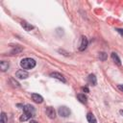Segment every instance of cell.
Returning <instances> with one entry per match:
<instances>
[{
  "label": "cell",
  "mask_w": 123,
  "mask_h": 123,
  "mask_svg": "<svg viewBox=\"0 0 123 123\" xmlns=\"http://www.w3.org/2000/svg\"><path fill=\"white\" fill-rule=\"evenodd\" d=\"M119 112H120V114H121V115H123V110H120V111H119Z\"/></svg>",
  "instance_id": "cell-22"
},
{
  "label": "cell",
  "mask_w": 123,
  "mask_h": 123,
  "mask_svg": "<svg viewBox=\"0 0 123 123\" xmlns=\"http://www.w3.org/2000/svg\"><path fill=\"white\" fill-rule=\"evenodd\" d=\"M10 82H11V83L12 84V86H15V87H19V86H20V85H19L16 81H14L13 79H11V80H10Z\"/></svg>",
  "instance_id": "cell-18"
},
{
  "label": "cell",
  "mask_w": 123,
  "mask_h": 123,
  "mask_svg": "<svg viewBox=\"0 0 123 123\" xmlns=\"http://www.w3.org/2000/svg\"><path fill=\"white\" fill-rule=\"evenodd\" d=\"M36 64H37L36 61L31 58H24L20 62V65L23 69H32L36 66Z\"/></svg>",
  "instance_id": "cell-1"
},
{
  "label": "cell",
  "mask_w": 123,
  "mask_h": 123,
  "mask_svg": "<svg viewBox=\"0 0 123 123\" xmlns=\"http://www.w3.org/2000/svg\"><path fill=\"white\" fill-rule=\"evenodd\" d=\"M9 66H10V63H9L8 62L2 61V62H0V68H1V70H2L3 72L7 71V70H8V68H9Z\"/></svg>",
  "instance_id": "cell-15"
},
{
  "label": "cell",
  "mask_w": 123,
  "mask_h": 123,
  "mask_svg": "<svg viewBox=\"0 0 123 123\" xmlns=\"http://www.w3.org/2000/svg\"><path fill=\"white\" fill-rule=\"evenodd\" d=\"M31 123H37V121H35V120H31Z\"/></svg>",
  "instance_id": "cell-23"
},
{
  "label": "cell",
  "mask_w": 123,
  "mask_h": 123,
  "mask_svg": "<svg viewBox=\"0 0 123 123\" xmlns=\"http://www.w3.org/2000/svg\"><path fill=\"white\" fill-rule=\"evenodd\" d=\"M117 88H118L119 90L123 91V85H118V86H117Z\"/></svg>",
  "instance_id": "cell-19"
},
{
  "label": "cell",
  "mask_w": 123,
  "mask_h": 123,
  "mask_svg": "<svg viewBox=\"0 0 123 123\" xmlns=\"http://www.w3.org/2000/svg\"><path fill=\"white\" fill-rule=\"evenodd\" d=\"M23 113H26L30 116H34L35 115V108L32 105L23 106Z\"/></svg>",
  "instance_id": "cell-3"
},
{
  "label": "cell",
  "mask_w": 123,
  "mask_h": 123,
  "mask_svg": "<svg viewBox=\"0 0 123 123\" xmlns=\"http://www.w3.org/2000/svg\"><path fill=\"white\" fill-rule=\"evenodd\" d=\"M20 25H21V27H22L25 31H27V32H29V31H31V30H33V29H34V26H33L32 24L28 23V22H27V21H25V20L21 21V22H20Z\"/></svg>",
  "instance_id": "cell-8"
},
{
  "label": "cell",
  "mask_w": 123,
  "mask_h": 123,
  "mask_svg": "<svg viewBox=\"0 0 123 123\" xmlns=\"http://www.w3.org/2000/svg\"><path fill=\"white\" fill-rule=\"evenodd\" d=\"M8 122V117L4 111L1 112V118H0V123H7Z\"/></svg>",
  "instance_id": "cell-16"
},
{
  "label": "cell",
  "mask_w": 123,
  "mask_h": 123,
  "mask_svg": "<svg viewBox=\"0 0 123 123\" xmlns=\"http://www.w3.org/2000/svg\"><path fill=\"white\" fill-rule=\"evenodd\" d=\"M86 120L89 123H96L97 122V120H96V118H95V116L92 112H87L86 113Z\"/></svg>",
  "instance_id": "cell-11"
},
{
  "label": "cell",
  "mask_w": 123,
  "mask_h": 123,
  "mask_svg": "<svg viewBox=\"0 0 123 123\" xmlns=\"http://www.w3.org/2000/svg\"><path fill=\"white\" fill-rule=\"evenodd\" d=\"M22 50H23V48H22L21 46H19V45H15V46L12 49V51H11V55H16V54H19Z\"/></svg>",
  "instance_id": "cell-13"
},
{
  "label": "cell",
  "mask_w": 123,
  "mask_h": 123,
  "mask_svg": "<svg viewBox=\"0 0 123 123\" xmlns=\"http://www.w3.org/2000/svg\"><path fill=\"white\" fill-rule=\"evenodd\" d=\"M87 82L89 85L91 86H96L97 84V79H96V76L94 74H89L88 77H87Z\"/></svg>",
  "instance_id": "cell-10"
},
{
  "label": "cell",
  "mask_w": 123,
  "mask_h": 123,
  "mask_svg": "<svg viewBox=\"0 0 123 123\" xmlns=\"http://www.w3.org/2000/svg\"><path fill=\"white\" fill-rule=\"evenodd\" d=\"M111 56V59H112V61L114 62V63H116L117 65H121V61H120V59H119V57H118V55H117L116 53L112 52Z\"/></svg>",
  "instance_id": "cell-12"
},
{
  "label": "cell",
  "mask_w": 123,
  "mask_h": 123,
  "mask_svg": "<svg viewBox=\"0 0 123 123\" xmlns=\"http://www.w3.org/2000/svg\"><path fill=\"white\" fill-rule=\"evenodd\" d=\"M77 98H78V100H79L81 103H83V104H86V102H87V98H86V96L84 93H79V94H77Z\"/></svg>",
  "instance_id": "cell-14"
},
{
  "label": "cell",
  "mask_w": 123,
  "mask_h": 123,
  "mask_svg": "<svg viewBox=\"0 0 123 123\" xmlns=\"http://www.w3.org/2000/svg\"><path fill=\"white\" fill-rule=\"evenodd\" d=\"M98 57H99L100 61L104 62V61H106V60H107V58H108V55H107L105 52H100V53H99V55H98Z\"/></svg>",
  "instance_id": "cell-17"
},
{
  "label": "cell",
  "mask_w": 123,
  "mask_h": 123,
  "mask_svg": "<svg viewBox=\"0 0 123 123\" xmlns=\"http://www.w3.org/2000/svg\"><path fill=\"white\" fill-rule=\"evenodd\" d=\"M15 77L17 79H27L29 77V73L24 69H19L15 72Z\"/></svg>",
  "instance_id": "cell-4"
},
{
  "label": "cell",
  "mask_w": 123,
  "mask_h": 123,
  "mask_svg": "<svg viewBox=\"0 0 123 123\" xmlns=\"http://www.w3.org/2000/svg\"><path fill=\"white\" fill-rule=\"evenodd\" d=\"M116 31H117L118 33H120L121 35H123V30H121V29H116Z\"/></svg>",
  "instance_id": "cell-21"
},
{
  "label": "cell",
  "mask_w": 123,
  "mask_h": 123,
  "mask_svg": "<svg viewBox=\"0 0 123 123\" xmlns=\"http://www.w3.org/2000/svg\"><path fill=\"white\" fill-rule=\"evenodd\" d=\"M82 89L84 90V91H86V92H88L89 90H88V88L86 87V86H84V87H82Z\"/></svg>",
  "instance_id": "cell-20"
},
{
  "label": "cell",
  "mask_w": 123,
  "mask_h": 123,
  "mask_svg": "<svg viewBox=\"0 0 123 123\" xmlns=\"http://www.w3.org/2000/svg\"><path fill=\"white\" fill-rule=\"evenodd\" d=\"M32 99H33L34 102H36L37 104H41L43 102V97L41 95L37 94V93H33L32 94Z\"/></svg>",
  "instance_id": "cell-9"
},
{
  "label": "cell",
  "mask_w": 123,
  "mask_h": 123,
  "mask_svg": "<svg viewBox=\"0 0 123 123\" xmlns=\"http://www.w3.org/2000/svg\"><path fill=\"white\" fill-rule=\"evenodd\" d=\"M46 114L50 119H54L56 117V111L53 107H47L46 108Z\"/></svg>",
  "instance_id": "cell-6"
},
{
  "label": "cell",
  "mask_w": 123,
  "mask_h": 123,
  "mask_svg": "<svg viewBox=\"0 0 123 123\" xmlns=\"http://www.w3.org/2000/svg\"><path fill=\"white\" fill-rule=\"evenodd\" d=\"M50 77H52V78H54V79H57V80L62 82V83H66L65 78H64L61 73H59V72H51V73H50Z\"/></svg>",
  "instance_id": "cell-5"
},
{
  "label": "cell",
  "mask_w": 123,
  "mask_h": 123,
  "mask_svg": "<svg viewBox=\"0 0 123 123\" xmlns=\"http://www.w3.org/2000/svg\"><path fill=\"white\" fill-rule=\"evenodd\" d=\"M58 113H59V115L62 116V117H67V116L70 115L71 111H70V110H69L67 107H65V106H62V107L59 108V110H58Z\"/></svg>",
  "instance_id": "cell-2"
},
{
  "label": "cell",
  "mask_w": 123,
  "mask_h": 123,
  "mask_svg": "<svg viewBox=\"0 0 123 123\" xmlns=\"http://www.w3.org/2000/svg\"><path fill=\"white\" fill-rule=\"evenodd\" d=\"M87 44H88V40L86 37H82V39H81V43H80V46H79V50L80 51H84L86 47H87Z\"/></svg>",
  "instance_id": "cell-7"
}]
</instances>
